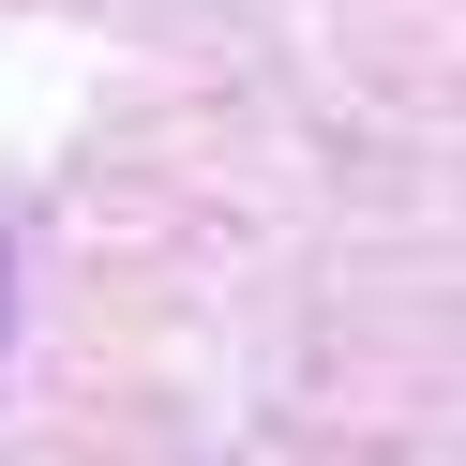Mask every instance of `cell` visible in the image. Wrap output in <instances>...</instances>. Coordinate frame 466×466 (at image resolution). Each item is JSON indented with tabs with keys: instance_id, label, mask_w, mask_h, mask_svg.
<instances>
[]
</instances>
